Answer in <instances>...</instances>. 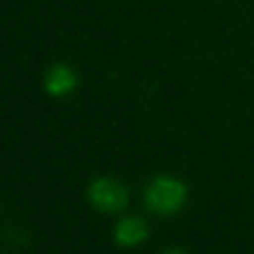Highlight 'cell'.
Returning <instances> with one entry per match:
<instances>
[{
    "label": "cell",
    "mask_w": 254,
    "mask_h": 254,
    "mask_svg": "<svg viewBox=\"0 0 254 254\" xmlns=\"http://www.w3.org/2000/svg\"><path fill=\"white\" fill-rule=\"evenodd\" d=\"M89 200L91 204L101 212H119L127 206L129 192L127 189L109 177H99L89 185Z\"/></svg>",
    "instance_id": "7a4b0ae2"
},
{
    "label": "cell",
    "mask_w": 254,
    "mask_h": 254,
    "mask_svg": "<svg viewBox=\"0 0 254 254\" xmlns=\"http://www.w3.org/2000/svg\"><path fill=\"white\" fill-rule=\"evenodd\" d=\"M75 85H77V77H75L73 69L69 65H65V64H54L46 73L44 87L54 97L67 95L69 91L75 89Z\"/></svg>",
    "instance_id": "3957f363"
},
{
    "label": "cell",
    "mask_w": 254,
    "mask_h": 254,
    "mask_svg": "<svg viewBox=\"0 0 254 254\" xmlns=\"http://www.w3.org/2000/svg\"><path fill=\"white\" fill-rule=\"evenodd\" d=\"M149 234L147 222L139 216H125L115 226V240L121 246H137Z\"/></svg>",
    "instance_id": "277c9868"
},
{
    "label": "cell",
    "mask_w": 254,
    "mask_h": 254,
    "mask_svg": "<svg viewBox=\"0 0 254 254\" xmlns=\"http://www.w3.org/2000/svg\"><path fill=\"white\" fill-rule=\"evenodd\" d=\"M163 254H185V252H183L181 248H167Z\"/></svg>",
    "instance_id": "5b68a950"
},
{
    "label": "cell",
    "mask_w": 254,
    "mask_h": 254,
    "mask_svg": "<svg viewBox=\"0 0 254 254\" xmlns=\"http://www.w3.org/2000/svg\"><path fill=\"white\" fill-rule=\"evenodd\" d=\"M187 200V187L167 175L155 177L145 189V204L157 214H173Z\"/></svg>",
    "instance_id": "6da1fadb"
}]
</instances>
